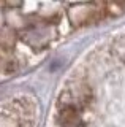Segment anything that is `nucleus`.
<instances>
[{"instance_id": "obj_1", "label": "nucleus", "mask_w": 125, "mask_h": 127, "mask_svg": "<svg viewBox=\"0 0 125 127\" xmlns=\"http://www.w3.org/2000/svg\"><path fill=\"white\" fill-rule=\"evenodd\" d=\"M57 122L62 127H79L81 126L79 110L73 108V106H62L57 116Z\"/></svg>"}]
</instances>
